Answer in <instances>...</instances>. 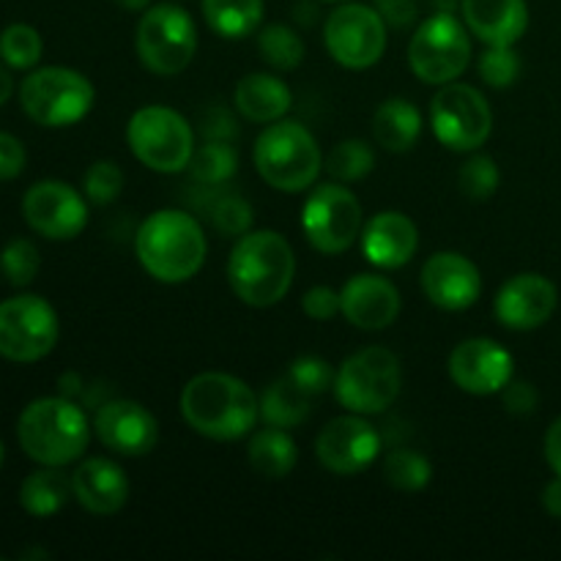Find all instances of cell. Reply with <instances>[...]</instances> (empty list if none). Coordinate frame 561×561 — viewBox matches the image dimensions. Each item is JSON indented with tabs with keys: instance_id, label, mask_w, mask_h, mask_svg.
Instances as JSON below:
<instances>
[{
	"instance_id": "4dcf8cb0",
	"label": "cell",
	"mask_w": 561,
	"mask_h": 561,
	"mask_svg": "<svg viewBox=\"0 0 561 561\" xmlns=\"http://www.w3.org/2000/svg\"><path fill=\"white\" fill-rule=\"evenodd\" d=\"M206 190H208V195L203 197L197 206L203 208V214L208 217V222H211L219 233L228 236V239H239V236L250 233L252 219H255L250 201L241 195H236V192H230L225 184L222 186H206Z\"/></svg>"
},
{
	"instance_id": "3957f363",
	"label": "cell",
	"mask_w": 561,
	"mask_h": 561,
	"mask_svg": "<svg viewBox=\"0 0 561 561\" xmlns=\"http://www.w3.org/2000/svg\"><path fill=\"white\" fill-rule=\"evenodd\" d=\"M296 277V255L277 230L239 236L228 257V283L247 307L266 310L288 296Z\"/></svg>"
},
{
	"instance_id": "1f68e13d",
	"label": "cell",
	"mask_w": 561,
	"mask_h": 561,
	"mask_svg": "<svg viewBox=\"0 0 561 561\" xmlns=\"http://www.w3.org/2000/svg\"><path fill=\"white\" fill-rule=\"evenodd\" d=\"M192 181L206 186H222L239 170V153H236L233 142L222 140H206L201 148H195L190 162Z\"/></svg>"
},
{
	"instance_id": "6da1fadb",
	"label": "cell",
	"mask_w": 561,
	"mask_h": 561,
	"mask_svg": "<svg viewBox=\"0 0 561 561\" xmlns=\"http://www.w3.org/2000/svg\"><path fill=\"white\" fill-rule=\"evenodd\" d=\"M181 416L211 442H239L261 420V398L230 373H201L181 389Z\"/></svg>"
},
{
	"instance_id": "30bf717a",
	"label": "cell",
	"mask_w": 561,
	"mask_h": 561,
	"mask_svg": "<svg viewBox=\"0 0 561 561\" xmlns=\"http://www.w3.org/2000/svg\"><path fill=\"white\" fill-rule=\"evenodd\" d=\"M471 60V33L453 11H436L420 22L409 42V66L427 85L455 82Z\"/></svg>"
},
{
	"instance_id": "f5cc1de1",
	"label": "cell",
	"mask_w": 561,
	"mask_h": 561,
	"mask_svg": "<svg viewBox=\"0 0 561 561\" xmlns=\"http://www.w3.org/2000/svg\"><path fill=\"white\" fill-rule=\"evenodd\" d=\"M3 458H5V449H3V442H0V466H3Z\"/></svg>"
},
{
	"instance_id": "7dc6e473",
	"label": "cell",
	"mask_w": 561,
	"mask_h": 561,
	"mask_svg": "<svg viewBox=\"0 0 561 561\" xmlns=\"http://www.w3.org/2000/svg\"><path fill=\"white\" fill-rule=\"evenodd\" d=\"M546 460L553 469V474L561 477V416L546 433Z\"/></svg>"
},
{
	"instance_id": "d4e9b609",
	"label": "cell",
	"mask_w": 561,
	"mask_h": 561,
	"mask_svg": "<svg viewBox=\"0 0 561 561\" xmlns=\"http://www.w3.org/2000/svg\"><path fill=\"white\" fill-rule=\"evenodd\" d=\"M290 104H294L290 88L268 71H250L233 88V107L250 124H274L288 115Z\"/></svg>"
},
{
	"instance_id": "c3c4849f",
	"label": "cell",
	"mask_w": 561,
	"mask_h": 561,
	"mask_svg": "<svg viewBox=\"0 0 561 561\" xmlns=\"http://www.w3.org/2000/svg\"><path fill=\"white\" fill-rule=\"evenodd\" d=\"M542 507H546V513L551 515V518L561 520V477L559 474L557 480L548 482L546 491H542Z\"/></svg>"
},
{
	"instance_id": "bcb514c9",
	"label": "cell",
	"mask_w": 561,
	"mask_h": 561,
	"mask_svg": "<svg viewBox=\"0 0 561 561\" xmlns=\"http://www.w3.org/2000/svg\"><path fill=\"white\" fill-rule=\"evenodd\" d=\"M373 5H376L378 14L383 16V22H387L389 27H394V31L411 27L416 22V14H420L416 0H376Z\"/></svg>"
},
{
	"instance_id": "74e56055",
	"label": "cell",
	"mask_w": 561,
	"mask_h": 561,
	"mask_svg": "<svg viewBox=\"0 0 561 561\" xmlns=\"http://www.w3.org/2000/svg\"><path fill=\"white\" fill-rule=\"evenodd\" d=\"M0 268H3L5 279H9L14 288H25L36 279L38 268H42V255H38V247L27 239H14L3 247L0 252Z\"/></svg>"
},
{
	"instance_id": "44dd1931",
	"label": "cell",
	"mask_w": 561,
	"mask_h": 561,
	"mask_svg": "<svg viewBox=\"0 0 561 561\" xmlns=\"http://www.w3.org/2000/svg\"><path fill=\"white\" fill-rule=\"evenodd\" d=\"M343 318L362 332L389 329L400 316V290L392 279L381 274H354L340 288Z\"/></svg>"
},
{
	"instance_id": "b9f144b4",
	"label": "cell",
	"mask_w": 561,
	"mask_h": 561,
	"mask_svg": "<svg viewBox=\"0 0 561 561\" xmlns=\"http://www.w3.org/2000/svg\"><path fill=\"white\" fill-rule=\"evenodd\" d=\"M301 310L312 321H332V318L343 316V301H340V290L329 288V285H316L301 296Z\"/></svg>"
},
{
	"instance_id": "ba28073f",
	"label": "cell",
	"mask_w": 561,
	"mask_h": 561,
	"mask_svg": "<svg viewBox=\"0 0 561 561\" xmlns=\"http://www.w3.org/2000/svg\"><path fill=\"white\" fill-rule=\"evenodd\" d=\"M126 142L137 162L148 170L173 175L190 168L195 153V129L179 110L148 104L126 124Z\"/></svg>"
},
{
	"instance_id": "ab89813d",
	"label": "cell",
	"mask_w": 561,
	"mask_h": 561,
	"mask_svg": "<svg viewBox=\"0 0 561 561\" xmlns=\"http://www.w3.org/2000/svg\"><path fill=\"white\" fill-rule=\"evenodd\" d=\"M477 71L491 88H510L520 75V55L513 47H488L480 55Z\"/></svg>"
},
{
	"instance_id": "7bdbcfd3",
	"label": "cell",
	"mask_w": 561,
	"mask_h": 561,
	"mask_svg": "<svg viewBox=\"0 0 561 561\" xmlns=\"http://www.w3.org/2000/svg\"><path fill=\"white\" fill-rule=\"evenodd\" d=\"M201 135L203 140H222L233 142L239 137V126H236V118L225 107H208L203 110L201 115Z\"/></svg>"
},
{
	"instance_id": "f546056e",
	"label": "cell",
	"mask_w": 561,
	"mask_h": 561,
	"mask_svg": "<svg viewBox=\"0 0 561 561\" xmlns=\"http://www.w3.org/2000/svg\"><path fill=\"white\" fill-rule=\"evenodd\" d=\"M266 0H203L208 27L222 38H247L261 27Z\"/></svg>"
},
{
	"instance_id": "603a6c76",
	"label": "cell",
	"mask_w": 561,
	"mask_h": 561,
	"mask_svg": "<svg viewBox=\"0 0 561 561\" xmlns=\"http://www.w3.org/2000/svg\"><path fill=\"white\" fill-rule=\"evenodd\" d=\"M129 477L115 460L88 458L71 474V493L91 515H115L129 502Z\"/></svg>"
},
{
	"instance_id": "816d5d0a",
	"label": "cell",
	"mask_w": 561,
	"mask_h": 561,
	"mask_svg": "<svg viewBox=\"0 0 561 561\" xmlns=\"http://www.w3.org/2000/svg\"><path fill=\"white\" fill-rule=\"evenodd\" d=\"M113 3L124 11H146L151 0H113Z\"/></svg>"
},
{
	"instance_id": "681fc988",
	"label": "cell",
	"mask_w": 561,
	"mask_h": 561,
	"mask_svg": "<svg viewBox=\"0 0 561 561\" xmlns=\"http://www.w3.org/2000/svg\"><path fill=\"white\" fill-rule=\"evenodd\" d=\"M60 394H64V398H71L75 400V394L80 392V383H82V378L77 376V373H66V376H60Z\"/></svg>"
},
{
	"instance_id": "83f0119b",
	"label": "cell",
	"mask_w": 561,
	"mask_h": 561,
	"mask_svg": "<svg viewBox=\"0 0 561 561\" xmlns=\"http://www.w3.org/2000/svg\"><path fill=\"white\" fill-rule=\"evenodd\" d=\"M71 496V477H66L60 466H42L20 485V504L33 518H53Z\"/></svg>"
},
{
	"instance_id": "2e32d148",
	"label": "cell",
	"mask_w": 561,
	"mask_h": 561,
	"mask_svg": "<svg viewBox=\"0 0 561 561\" xmlns=\"http://www.w3.org/2000/svg\"><path fill=\"white\" fill-rule=\"evenodd\" d=\"M381 436L362 414H345L329 422L316 438V458L337 477H356L381 455Z\"/></svg>"
},
{
	"instance_id": "ffe728a7",
	"label": "cell",
	"mask_w": 561,
	"mask_h": 561,
	"mask_svg": "<svg viewBox=\"0 0 561 561\" xmlns=\"http://www.w3.org/2000/svg\"><path fill=\"white\" fill-rule=\"evenodd\" d=\"M422 294L438 310L460 312L477 305L482 294V274L474 261L453 250L436 252L420 272Z\"/></svg>"
},
{
	"instance_id": "836d02e7",
	"label": "cell",
	"mask_w": 561,
	"mask_h": 561,
	"mask_svg": "<svg viewBox=\"0 0 561 561\" xmlns=\"http://www.w3.org/2000/svg\"><path fill=\"white\" fill-rule=\"evenodd\" d=\"M327 173L340 184H354V181L367 179L376 168V153H373L370 142L351 137V140L337 142L327 157Z\"/></svg>"
},
{
	"instance_id": "7402d4cb",
	"label": "cell",
	"mask_w": 561,
	"mask_h": 561,
	"mask_svg": "<svg viewBox=\"0 0 561 561\" xmlns=\"http://www.w3.org/2000/svg\"><path fill=\"white\" fill-rule=\"evenodd\" d=\"M420 250L416 222L403 211H381L362 228V255L376 268H403Z\"/></svg>"
},
{
	"instance_id": "8fae6325",
	"label": "cell",
	"mask_w": 561,
	"mask_h": 561,
	"mask_svg": "<svg viewBox=\"0 0 561 561\" xmlns=\"http://www.w3.org/2000/svg\"><path fill=\"white\" fill-rule=\"evenodd\" d=\"M431 126L444 148L471 153L491 137L493 110L480 88L455 80L438 85L436 96L431 99Z\"/></svg>"
},
{
	"instance_id": "ee69618b",
	"label": "cell",
	"mask_w": 561,
	"mask_h": 561,
	"mask_svg": "<svg viewBox=\"0 0 561 561\" xmlns=\"http://www.w3.org/2000/svg\"><path fill=\"white\" fill-rule=\"evenodd\" d=\"M504 409L515 416H529L537 411V403H540V394H537L535 383L529 381H510L507 387L502 389Z\"/></svg>"
},
{
	"instance_id": "52a82bcc",
	"label": "cell",
	"mask_w": 561,
	"mask_h": 561,
	"mask_svg": "<svg viewBox=\"0 0 561 561\" xmlns=\"http://www.w3.org/2000/svg\"><path fill=\"white\" fill-rule=\"evenodd\" d=\"M96 102L91 80L66 66H42L20 85V104L27 118L47 129L75 126Z\"/></svg>"
},
{
	"instance_id": "cb8c5ba5",
	"label": "cell",
	"mask_w": 561,
	"mask_h": 561,
	"mask_svg": "<svg viewBox=\"0 0 561 561\" xmlns=\"http://www.w3.org/2000/svg\"><path fill=\"white\" fill-rule=\"evenodd\" d=\"M463 22L485 47H515L529 27L526 0H460Z\"/></svg>"
},
{
	"instance_id": "e575fe53",
	"label": "cell",
	"mask_w": 561,
	"mask_h": 561,
	"mask_svg": "<svg viewBox=\"0 0 561 561\" xmlns=\"http://www.w3.org/2000/svg\"><path fill=\"white\" fill-rule=\"evenodd\" d=\"M431 477V460L422 453H414V449H392V453L383 458V480H387L394 491L416 493L422 491V488H427Z\"/></svg>"
},
{
	"instance_id": "f35d334b",
	"label": "cell",
	"mask_w": 561,
	"mask_h": 561,
	"mask_svg": "<svg viewBox=\"0 0 561 561\" xmlns=\"http://www.w3.org/2000/svg\"><path fill=\"white\" fill-rule=\"evenodd\" d=\"M121 190H124V170L110 159H99L82 175V195L93 206H110L118 201Z\"/></svg>"
},
{
	"instance_id": "e0dca14e",
	"label": "cell",
	"mask_w": 561,
	"mask_h": 561,
	"mask_svg": "<svg viewBox=\"0 0 561 561\" xmlns=\"http://www.w3.org/2000/svg\"><path fill=\"white\" fill-rule=\"evenodd\" d=\"M513 354L491 337L463 340L447 359V373L455 387L477 398L502 394V389L513 381Z\"/></svg>"
},
{
	"instance_id": "f1b7e54d",
	"label": "cell",
	"mask_w": 561,
	"mask_h": 561,
	"mask_svg": "<svg viewBox=\"0 0 561 561\" xmlns=\"http://www.w3.org/2000/svg\"><path fill=\"white\" fill-rule=\"evenodd\" d=\"M312 400L316 398H312L310 392H305V389L285 373L283 378H277V381H272L263 389L261 416L266 425L290 431V427H299L301 422L310 416Z\"/></svg>"
},
{
	"instance_id": "ac0fdd59",
	"label": "cell",
	"mask_w": 561,
	"mask_h": 561,
	"mask_svg": "<svg viewBox=\"0 0 561 561\" xmlns=\"http://www.w3.org/2000/svg\"><path fill=\"white\" fill-rule=\"evenodd\" d=\"M93 433L110 453L124 455V458H142L157 447L159 422L137 400L115 398L96 409Z\"/></svg>"
},
{
	"instance_id": "484cf974",
	"label": "cell",
	"mask_w": 561,
	"mask_h": 561,
	"mask_svg": "<svg viewBox=\"0 0 561 561\" xmlns=\"http://www.w3.org/2000/svg\"><path fill=\"white\" fill-rule=\"evenodd\" d=\"M422 135V113L409 99H387L373 115V140L392 153H405Z\"/></svg>"
},
{
	"instance_id": "d6a6232c",
	"label": "cell",
	"mask_w": 561,
	"mask_h": 561,
	"mask_svg": "<svg viewBox=\"0 0 561 561\" xmlns=\"http://www.w3.org/2000/svg\"><path fill=\"white\" fill-rule=\"evenodd\" d=\"M257 49H261L263 60L277 71L299 69L307 53L299 31H294L290 25H283V22L266 25L257 33Z\"/></svg>"
},
{
	"instance_id": "f907efd6",
	"label": "cell",
	"mask_w": 561,
	"mask_h": 561,
	"mask_svg": "<svg viewBox=\"0 0 561 561\" xmlns=\"http://www.w3.org/2000/svg\"><path fill=\"white\" fill-rule=\"evenodd\" d=\"M11 93H14V80H11V75L5 66H0V107L9 102Z\"/></svg>"
},
{
	"instance_id": "277c9868",
	"label": "cell",
	"mask_w": 561,
	"mask_h": 561,
	"mask_svg": "<svg viewBox=\"0 0 561 561\" xmlns=\"http://www.w3.org/2000/svg\"><path fill=\"white\" fill-rule=\"evenodd\" d=\"M22 453L38 466H69L82 458L91 442V425L71 398H38L25 405L16 422Z\"/></svg>"
},
{
	"instance_id": "60d3db41",
	"label": "cell",
	"mask_w": 561,
	"mask_h": 561,
	"mask_svg": "<svg viewBox=\"0 0 561 561\" xmlns=\"http://www.w3.org/2000/svg\"><path fill=\"white\" fill-rule=\"evenodd\" d=\"M288 376L299 383L305 392H310L312 398L323 394L327 389L334 387V373L329 367L327 359L321 356H296L288 367Z\"/></svg>"
},
{
	"instance_id": "9c48e42d",
	"label": "cell",
	"mask_w": 561,
	"mask_h": 561,
	"mask_svg": "<svg viewBox=\"0 0 561 561\" xmlns=\"http://www.w3.org/2000/svg\"><path fill=\"white\" fill-rule=\"evenodd\" d=\"M135 47L137 58L151 75H181L197 53L195 20L175 3L148 5L137 22Z\"/></svg>"
},
{
	"instance_id": "4fadbf2b",
	"label": "cell",
	"mask_w": 561,
	"mask_h": 561,
	"mask_svg": "<svg viewBox=\"0 0 561 561\" xmlns=\"http://www.w3.org/2000/svg\"><path fill=\"white\" fill-rule=\"evenodd\" d=\"M387 31L389 25L376 5L345 0L323 22V44L334 64L351 71H365L387 53Z\"/></svg>"
},
{
	"instance_id": "8992f818",
	"label": "cell",
	"mask_w": 561,
	"mask_h": 561,
	"mask_svg": "<svg viewBox=\"0 0 561 561\" xmlns=\"http://www.w3.org/2000/svg\"><path fill=\"white\" fill-rule=\"evenodd\" d=\"M403 387V370H400L398 354L383 345H370L340 365L334 373V398L351 414L373 416L383 414L398 400Z\"/></svg>"
},
{
	"instance_id": "d6986e66",
	"label": "cell",
	"mask_w": 561,
	"mask_h": 561,
	"mask_svg": "<svg viewBox=\"0 0 561 561\" xmlns=\"http://www.w3.org/2000/svg\"><path fill=\"white\" fill-rule=\"evenodd\" d=\"M557 301L559 290L546 274L524 272L510 277L499 288L496 299H493V316L504 329L531 332V329H540L542 323L551 321Z\"/></svg>"
},
{
	"instance_id": "8d00e7d4",
	"label": "cell",
	"mask_w": 561,
	"mask_h": 561,
	"mask_svg": "<svg viewBox=\"0 0 561 561\" xmlns=\"http://www.w3.org/2000/svg\"><path fill=\"white\" fill-rule=\"evenodd\" d=\"M499 181H502V173H499L496 159L488 157V153L469 157L458 173L460 192L471 201H488L491 195H496Z\"/></svg>"
},
{
	"instance_id": "f6af8a7d",
	"label": "cell",
	"mask_w": 561,
	"mask_h": 561,
	"mask_svg": "<svg viewBox=\"0 0 561 561\" xmlns=\"http://www.w3.org/2000/svg\"><path fill=\"white\" fill-rule=\"evenodd\" d=\"M27 162V153L22 140H16L9 131H0V181H11L22 175Z\"/></svg>"
},
{
	"instance_id": "db71d44e",
	"label": "cell",
	"mask_w": 561,
	"mask_h": 561,
	"mask_svg": "<svg viewBox=\"0 0 561 561\" xmlns=\"http://www.w3.org/2000/svg\"><path fill=\"white\" fill-rule=\"evenodd\" d=\"M327 3H345V0H327Z\"/></svg>"
},
{
	"instance_id": "7a4b0ae2",
	"label": "cell",
	"mask_w": 561,
	"mask_h": 561,
	"mask_svg": "<svg viewBox=\"0 0 561 561\" xmlns=\"http://www.w3.org/2000/svg\"><path fill=\"white\" fill-rule=\"evenodd\" d=\"M135 252L148 277L164 285H181L203 268L208 241L190 211L159 208L137 228Z\"/></svg>"
},
{
	"instance_id": "9a60e30c",
	"label": "cell",
	"mask_w": 561,
	"mask_h": 561,
	"mask_svg": "<svg viewBox=\"0 0 561 561\" xmlns=\"http://www.w3.org/2000/svg\"><path fill=\"white\" fill-rule=\"evenodd\" d=\"M22 217L49 241H71L85 230L88 203L80 190L66 181H38L22 197Z\"/></svg>"
},
{
	"instance_id": "7c38bea8",
	"label": "cell",
	"mask_w": 561,
	"mask_h": 561,
	"mask_svg": "<svg viewBox=\"0 0 561 561\" xmlns=\"http://www.w3.org/2000/svg\"><path fill=\"white\" fill-rule=\"evenodd\" d=\"M58 312L44 296L20 294L0 301V356L14 365H33L58 343Z\"/></svg>"
},
{
	"instance_id": "5bb4252c",
	"label": "cell",
	"mask_w": 561,
	"mask_h": 561,
	"mask_svg": "<svg viewBox=\"0 0 561 561\" xmlns=\"http://www.w3.org/2000/svg\"><path fill=\"white\" fill-rule=\"evenodd\" d=\"M301 228L312 250L321 255H343L362 236V203L340 181L318 184L301 208Z\"/></svg>"
},
{
	"instance_id": "5b68a950",
	"label": "cell",
	"mask_w": 561,
	"mask_h": 561,
	"mask_svg": "<svg viewBox=\"0 0 561 561\" xmlns=\"http://www.w3.org/2000/svg\"><path fill=\"white\" fill-rule=\"evenodd\" d=\"M252 162L272 190L296 195L318 181L323 170V151L305 124L279 118L266 124V129L257 135Z\"/></svg>"
},
{
	"instance_id": "4316f807",
	"label": "cell",
	"mask_w": 561,
	"mask_h": 561,
	"mask_svg": "<svg viewBox=\"0 0 561 561\" xmlns=\"http://www.w3.org/2000/svg\"><path fill=\"white\" fill-rule=\"evenodd\" d=\"M247 458L255 474L266 480H285L299 463V447L285 427H263L255 431L247 447Z\"/></svg>"
},
{
	"instance_id": "d590c367",
	"label": "cell",
	"mask_w": 561,
	"mask_h": 561,
	"mask_svg": "<svg viewBox=\"0 0 561 561\" xmlns=\"http://www.w3.org/2000/svg\"><path fill=\"white\" fill-rule=\"evenodd\" d=\"M44 42L42 33L33 25H25V22H14V25L5 27L0 33V58L9 69L27 71L42 60Z\"/></svg>"
}]
</instances>
